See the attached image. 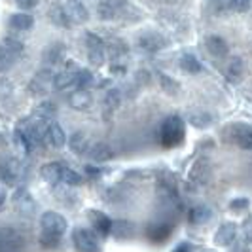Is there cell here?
Listing matches in <instances>:
<instances>
[{"mask_svg":"<svg viewBox=\"0 0 252 252\" xmlns=\"http://www.w3.org/2000/svg\"><path fill=\"white\" fill-rule=\"evenodd\" d=\"M78 72L80 68L78 66H72V68H64V70H59L53 76V88L63 91V89H70L78 86Z\"/></svg>","mask_w":252,"mask_h":252,"instance_id":"30bf717a","label":"cell"},{"mask_svg":"<svg viewBox=\"0 0 252 252\" xmlns=\"http://www.w3.org/2000/svg\"><path fill=\"white\" fill-rule=\"evenodd\" d=\"M50 19L53 21V25L61 27V29H68L72 27V17L68 13V8L66 6H61V4H55L50 10Z\"/></svg>","mask_w":252,"mask_h":252,"instance_id":"d6986e66","label":"cell"},{"mask_svg":"<svg viewBox=\"0 0 252 252\" xmlns=\"http://www.w3.org/2000/svg\"><path fill=\"white\" fill-rule=\"evenodd\" d=\"M99 235L93 231V229H88V227H76L74 229V247L78 252H99L101 247H99Z\"/></svg>","mask_w":252,"mask_h":252,"instance_id":"5b68a950","label":"cell"},{"mask_svg":"<svg viewBox=\"0 0 252 252\" xmlns=\"http://www.w3.org/2000/svg\"><path fill=\"white\" fill-rule=\"evenodd\" d=\"M88 158L93 163H106L114 158V150L106 142H93L91 150L88 152Z\"/></svg>","mask_w":252,"mask_h":252,"instance_id":"9a60e30c","label":"cell"},{"mask_svg":"<svg viewBox=\"0 0 252 252\" xmlns=\"http://www.w3.org/2000/svg\"><path fill=\"white\" fill-rule=\"evenodd\" d=\"M189 124L197 129H207V127L213 124V116L203 110H193L189 114Z\"/></svg>","mask_w":252,"mask_h":252,"instance_id":"1f68e13d","label":"cell"},{"mask_svg":"<svg viewBox=\"0 0 252 252\" xmlns=\"http://www.w3.org/2000/svg\"><path fill=\"white\" fill-rule=\"evenodd\" d=\"M48 144H51L53 148H63L66 144V135H64L63 127L59 126L57 122H51L50 129H48V139H46Z\"/></svg>","mask_w":252,"mask_h":252,"instance_id":"d4e9b609","label":"cell"},{"mask_svg":"<svg viewBox=\"0 0 252 252\" xmlns=\"http://www.w3.org/2000/svg\"><path fill=\"white\" fill-rule=\"evenodd\" d=\"M86 48H88V59L93 66H101L106 61V46L101 36L88 32L86 34Z\"/></svg>","mask_w":252,"mask_h":252,"instance_id":"52a82bcc","label":"cell"},{"mask_svg":"<svg viewBox=\"0 0 252 252\" xmlns=\"http://www.w3.org/2000/svg\"><path fill=\"white\" fill-rule=\"evenodd\" d=\"M205 50L209 51V55L222 59L229 53V44L226 42V38L218 36V34H209L205 38Z\"/></svg>","mask_w":252,"mask_h":252,"instance_id":"8fae6325","label":"cell"},{"mask_svg":"<svg viewBox=\"0 0 252 252\" xmlns=\"http://www.w3.org/2000/svg\"><path fill=\"white\" fill-rule=\"evenodd\" d=\"M191 251H193V245H189V243H180L178 247H175L173 252H191Z\"/></svg>","mask_w":252,"mask_h":252,"instance_id":"ee69618b","label":"cell"},{"mask_svg":"<svg viewBox=\"0 0 252 252\" xmlns=\"http://www.w3.org/2000/svg\"><path fill=\"white\" fill-rule=\"evenodd\" d=\"M110 233H112L116 239H129L135 233V226L129 220H116V222H112Z\"/></svg>","mask_w":252,"mask_h":252,"instance_id":"83f0119b","label":"cell"},{"mask_svg":"<svg viewBox=\"0 0 252 252\" xmlns=\"http://www.w3.org/2000/svg\"><path fill=\"white\" fill-rule=\"evenodd\" d=\"M249 205H251V201H249L247 197H239V199H233V201L229 203V209H231L233 213H241V211H245Z\"/></svg>","mask_w":252,"mask_h":252,"instance_id":"b9f144b4","label":"cell"},{"mask_svg":"<svg viewBox=\"0 0 252 252\" xmlns=\"http://www.w3.org/2000/svg\"><path fill=\"white\" fill-rule=\"evenodd\" d=\"M226 6H227V2L224 4V0H211V2L207 4V10H209V13H213V15H222Z\"/></svg>","mask_w":252,"mask_h":252,"instance_id":"ab89813d","label":"cell"},{"mask_svg":"<svg viewBox=\"0 0 252 252\" xmlns=\"http://www.w3.org/2000/svg\"><path fill=\"white\" fill-rule=\"evenodd\" d=\"M178 66H180V70L186 72V74H199L203 70V64L199 63V59H197L195 55H191V53H184V55L178 59Z\"/></svg>","mask_w":252,"mask_h":252,"instance_id":"4316f807","label":"cell"},{"mask_svg":"<svg viewBox=\"0 0 252 252\" xmlns=\"http://www.w3.org/2000/svg\"><path fill=\"white\" fill-rule=\"evenodd\" d=\"M159 86H161V89H163L167 95H177L178 91H180L177 80H173L171 76H167V74L159 76Z\"/></svg>","mask_w":252,"mask_h":252,"instance_id":"e575fe53","label":"cell"},{"mask_svg":"<svg viewBox=\"0 0 252 252\" xmlns=\"http://www.w3.org/2000/svg\"><path fill=\"white\" fill-rule=\"evenodd\" d=\"M237 237V226L233 222H224L222 226H218L215 233V243L218 247H229Z\"/></svg>","mask_w":252,"mask_h":252,"instance_id":"5bb4252c","label":"cell"},{"mask_svg":"<svg viewBox=\"0 0 252 252\" xmlns=\"http://www.w3.org/2000/svg\"><path fill=\"white\" fill-rule=\"evenodd\" d=\"M13 205H15V211L21 213V215H32L34 213V199L31 197V193L25 188L17 189V193L13 195Z\"/></svg>","mask_w":252,"mask_h":252,"instance_id":"e0dca14e","label":"cell"},{"mask_svg":"<svg viewBox=\"0 0 252 252\" xmlns=\"http://www.w3.org/2000/svg\"><path fill=\"white\" fill-rule=\"evenodd\" d=\"M15 6L19 8V10H34L38 6V0H15Z\"/></svg>","mask_w":252,"mask_h":252,"instance_id":"7bdbcfd3","label":"cell"},{"mask_svg":"<svg viewBox=\"0 0 252 252\" xmlns=\"http://www.w3.org/2000/svg\"><path fill=\"white\" fill-rule=\"evenodd\" d=\"M42 61H44V66H48V68H53L55 64H59L63 61V46L61 44H51V46H48L46 51H44Z\"/></svg>","mask_w":252,"mask_h":252,"instance_id":"484cf974","label":"cell"},{"mask_svg":"<svg viewBox=\"0 0 252 252\" xmlns=\"http://www.w3.org/2000/svg\"><path fill=\"white\" fill-rule=\"evenodd\" d=\"M53 68H48V66H44L40 72H38L34 78H32V82H31V91L32 93H36V95H44V93H48L51 88H53Z\"/></svg>","mask_w":252,"mask_h":252,"instance_id":"ba28073f","label":"cell"},{"mask_svg":"<svg viewBox=\"0 0 252 252\" xmlns=\"http://www.w3.org/2000/svg\"><path fill=\"white\" fill-rule=\"evenodd\" d=\"M8 25L15 32H27V31H31L32 25H34V17L29 12H17L13 13V15H10Z\"/></svg>","mask_w":252,"mask_h":252,"instance_id":"ac0fdd59","label":"cell"},{"mask_svg":"<svg viewBox=\"0 0 252 252\" xmlns=\"http://www.w3.org/2000/svg\"><path fill=\"white\" fill-rule=\"evenodd\" d=\"M252 6L251 0H227V10L235 13H245L249 12Z\"/></svg>","mask_w":252,"mask_h":252,"instance_id":"74e56055","label":"cell"},{"mask_svg":"<svg viewBox=\"0 0 252 252\" xmlns=\"http://www.w3.org/2000/svg\"><path fill=\"white\" fill-rule=\"evenodd\" d=\"M211 218H213V211L207 205H195L189 211V222L195 224V226H201L205 222H209Z\"/></svg>","mask_w":252,"mask_h":252,"instance_id":"f1b7e54d","label":"cell"},{"mask_svg":"<svg viewBox=\"0 0 252 252\" xmlns=\"http://www.w3.org/2000/svg\"><path fill=\"white\" fill-rule=\"evenodd\" d=\"M66 8H68V13H70V17H72L74 23H86L89 19L88 6L82 0H70L66 4Z\"/></svg>","mask_w":252,"mask_h":252,"instance_id":"603a6c76","label":"cell"},{"mask_svg":"<svg viewBox=\"0 0 252 252\" xmlns=\"http://www.w3.org/2000/svg\"><path fill=\"white\" fill-rule=\"evenodd\" d=\"M50 124L48 120H38V118H32V122H29L21 127L23 133H25L27 140L31 142V146H38V144H44L46 139H48V129H50Z\"/></svg>","mask_w":252,"mask_h":252,"instance_id":"277c9868","label":"cell"},{"mask_svg":"<svg viewBox=\"0 0 252 252\" xmlns=\"http://www.w3.org/2000/svg\"><path fill=\"white\" fill-rule=\"evenodd\" d=\"M209 175H211V161L207 158L197 159L193 167L189 169V180H193V182H205Z\"/></svg>","mask_w":252,"mask_h":252,"instance_id":"44dd1931","label":"cell"},{"mask_svg":"<svg viewBox=\"0 0 252 252\" xmlns=\"http://www.w3.org/2000/svg\"><path fill=\"white\" fill-rule=\"evenodd\" d=\"M91 146H93V142H91L88 135L82 133V131L72 133L70 139H68V148H70V152L76 154V156H88V152L91 150Z\"/></svg>","mask_w":252,"mask_h":252,"instance_id":"4fadbf2b","label":"cell"},{"mask_svg":"<svg viewBox=\"0 0 252 252\" xmlns=\"http://www.w3.org/2000/svg\"><path fill=\"white\" fill-rule=\"evenodd\" d=\"M126 51H127V46L122 40H114L112 44H110V53H112L116 59L122 57V55H126Z\"/></svg>","mask_w":252,"mask_h":252,"instance_id":"60d3db41","label":"cell"},{"mask_svg":"<svg viewBox=\"0 0 252 252\" xmlns=\"http://www.w3.org/2000/svg\"><path fill=\"white\" fill-rule=\"evenodd\" d=\"M137 44H139V48L142 51H148V53H156V51L163 50L165 46H167V40H165L161 34H158V32H142L139 38H137Z\"/></svg>","mask_w":252,"mask_h":252,"instance_id":"9c48e42d","label":"cell"},{"mask_svg":"<svg viewBox=\"0 0 252 252\" xmlns=\"http://www.w3.org/2000/svg\"><path fill=\"white\" fill-rule=\"evenodd\" d=\"M40 229L46 239L59 241L66 231V220H64V216H61L55 211H46L40 216Z\"/></svg>","mask_w":252,"mask_h":252,"instance_id":"6da1fadb","label":"cell"},{"mask_svg":"<svg viewBox=\"0 0 252 252\" xmlns=\"http://www.w3.org/2000/svg\"><path fill=\"white\" fill-rule=\"evenodd\" d=\"M245 63H243V59L241 57H233L229 64L226 66V76L229 82H233V84H239L241 80L245 78Z\"/></svg>","mask_w":252,"mask_h":252,"instance_id":"cb8c5ba5","label":"cell"},{"mask_svg":"<svg viewBox=\"0 0 252 252\" xmlns=\"http://www.w3.org/2000/svg\"><path fill=\"white\" fill-rule=\"evenodd\" d=\"M224 140L243 150H252V127L247 124H229L224 129Z\"/></svg>","mask_w":252,"mask_h":252,"instance_id":"7a4b0ae2","label":"cell"},{"mask_svg":"<svg viewBox=\"0 0 252 252\" xmlns=\"http://www.w3.org/2000/svg\"><path fill=\"white\" fill-rule=\"evenodd\" d=\"M129 4L126 0H99L97 2V15L102 21H114L127 12Z\"/></svg>","mask_w":252,"mask_h":252,"instance_id":"8992f818","label":"cell"},{"mask_svg":"<svg viewBox=\"0 0 252 252\" xmlns=\"http://www.w3.org/2000/svg\"><path fill=\"white\" fill-rule=\"evenodd\" d=\"M0 252H19V233L12 227H0Z\"/></svg>","mask_w":252,"mask_h":252,"instance_id":"2e32d148","label":"cell"},{"mask_svg":"<svg viewBox=\"0 0 252 252\" xmlns=\"http://www.w3.org/2000/svg\"><path fill=\"white\" fill-rule=\"evenodd\" d=\"M0 177L4 178V180H8V182H13V180H15V177H17V167L13 165L12 159L0 161Z\"/></svg>","mask_w":252,"mask_h":252,"instance_id":"836d02e7","label":"cell"},{"mask_svg":"<svg viewBox=\"0 0 252 252\" xmlns=\"http://www.w3.org/2000/svg\"><path fill=\"white\" fill-rule=\"evenodd\" d=\"M2 44L10 51H13L15 55H21V53L25 51V44H23V40H19V38L6 36V38H2Z\"/></svg>","mask_w":252,"mask_h":252,"instance_id":"d590c367","label":"cell"},{"mask_svg":"<svg viewBox=\"0 0 252 252\" xmlns=\"http://www.w3.org/2000/svg\"><path fill=\"white\" fill-rule=\"evenodd\" d=\"M63 169L64 167L59 163H48L40 169V175L48 184H59L63 180Z\"/></svg>","mask_w":252,"mask_h":252,"instance_id":"7402d4cb","label":"cell"},{"mask_svg":"<svg viewBox=\"0 0 252 252\" xmlns=\"http://www.w3.org/2000/svg\"><path fill=\"white\" fill-rule=\"evenodd\" d=\"M88 218H89V222H91V226H93V231H95L99 237H104V235L110 233V229H112V220L104 215V213H101V211H89Z\"/></svg>","mask_w":252,"mask_h":252,"instance_id":"7c38bea8","label":"cell"},{"mask_svg":"<svg viewBox=\"0 0 252 252\" xmlns=\"http://www.w3.org/2000/svg\"><path fill=\"white\" fill-rule=\"evenodd\" d=\"M93 74H91V70H86V68H80V72H78V86L82 89H88L91 84H93Z\"/></svg>","mask_w":252,"mask_h":252,"instance_id":"f35d334b","label":"cell"},{"mask_svg":"<svg viewBox=\"0 0 252 252\" xmlns=\"http://www.w3.org/2000/svg\"><path fill=\"white\" fill-rule=\"evenodd\" d=\"M55 114H57V104L51 101L40 102L36 108H34V118H38V120H48V122H51V118Z\"/></svg>","mask_w":252,"mask_h":252,"instance_id":"4dcf8cb0","label":"cell"},{"mask_svg":"<svg viewBox=\"0 0 252 252\" xmlns=\"http://www.w3.org/2000/svg\"><path fill=\"white\" fill-rule=\"evenodd\" d=\"M120 104H122V91H120V89H110V91L104 95V106H106V110L114 112Z\"/></svg>","mask_w":252,"mask_h":252,"instance_id":"d6a6232c","label":"cell"},{"mask_svg":"<svg viewBox=\"0 0 252 252\" xmlns=\"http://www.w3.org/2000/svg\"><path fill=\"white\" fill-rule=\"evenodd\" d=\"M17 59H19V55H15L13 51H10L0 42V72L10 70L13 64L17 63Z\"/></svg>","mask_w":252,"mask_h":252,"instance_id":"f546056e","label":"cell"},{"mask_svg":"<svg viewBox=\"0 0 252 252\" xmlns=\"http://www.w3.org/2000/svg\"><path fill=\"white\" fill-rule=\"evenodd\" d=\"M4 199H6V193H4V191H2V189H0V207H2V205H4Z\"/></svg>","mask_w":252,"mask_h":252,"instance_id":"f6af8a7d","label":"cell"},{"mask_svg":"<svg viewBox=\"0 0 252 252\" xmlns=\"http://www.w3.org/2000/svg\"><path fill=\"white\" fill-rule=\"evenodd\" d=\"M63 182L64 186H78L80 182H82V177L76 173L74 169H70V167H64L63 169Z\"/></svg>","mask_w":252,"mask_h":252,"instance_id":"8d00e7d4","label":"cell"},{"mask_svg":"<svg viewBox=\"0 0 252 252\" xmlns=\"http://www.w3.org/2000/svg\"><path fill=\"white\" fill-rule=\"evenodd\" d=\"M68 104L74 110H88V108H91V104H93V97H91V93H89L88 89L80 88L68 97Z\"/></svg>","mask_w":252,"mask_h":252,"instance_id":"ffe728a7","label":"cell"},{"mask_svg":"<svg viewBox=\"0 0 252 252\" xmlns=\"http://www.w3.org/2000/svg\"><path fill=\"white\" fill-rule=\"evenodd\" d=\"M161 144L171 148V146H177L178 142H182L184 139V122L178 118V116H171L165 120V124L161 126Z\"/></svg>","mask_w":252,"mask_h":252,"instance_id":"3957f363","label":"cell"}]
</instances>
